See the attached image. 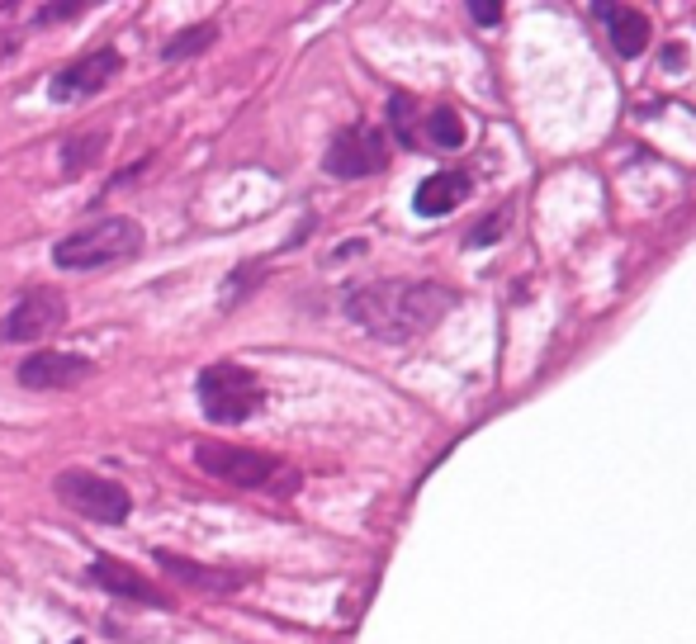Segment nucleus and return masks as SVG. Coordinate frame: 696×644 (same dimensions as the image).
Instances as JSON below:
<instances>
[{
  "instance_id": "obj_22",
  "label": "nucleus",
  "mask_w": 696,
  "mask_h": 644,
  "mask_svg": "<svg viewBox=\"0 0 696 644\" xmlns=\"http://www.w3.org/2000/svg\"><path fill=\"white\" fill-rule=\"evenodd\" d=\"M19 53V38H10V34H0V57H15Z\"/></svg>"
},
{
  "instance_id": "obj_19",
  "label": "nucleus",
  "mask_w": 696,
  "mask_h": 644,
  "mask_svg": "<svg viewBox=\"0 0 696 644\" xmlns=\"http://www.w3.org/2000/svg\"><path fill=\"white\" fill-rule=\"evenodd\" d=\"M412 114H417V105H412L408 95H393L389 100V119H393V128H398L403 143H412Z\"/></svg>"
},
{
  "instance_id": "obj_17",
  "label": "nucleus",
  "mask_w": 696,
  "mask_h": 644,
  "mask_svg": "<svg viewBox=\"0 0 696 644\" xmlns=\"http://www.w3.org/2000/svg\"><path fill=\"white\" fill-rule=\"evenodd\" d=\"M427 138L436 147H450V152H455V147H464V138H469V133H464V119L460 114H455V109L450 105H436L427 114Z\"/></svg>"
},
{
  "instance_id": "obj_8",
  "label": "nucleus",
  "mask_w": 696,
  "mask_h": 644,
  "mask_svg": "<svg viewBox=\"0 0 696 644\" xmlns=\"http://www.w3.org/2000/svg\"><path fill=\"white\" fill-rule=\"evenodd\" d=\"M119 72H124V53H119V48H100V53H90V57H76V62H67L62 72H53L48 100H53V105L90 100V95H100Z\"/></svg>"
},
{
  "instance_id": "obj_4",
  "label": "nucleus",
  "mask_w": 696,
  "mask_h": 644,
  "mask_svg": "<svg viewBox=\"0 0 696 644\" xmlns=\"http://www.w3.org/2000/svg\"><path fill=\"white\" fill-rule=\"evenodd\" d=\"M53 493L62 507H72L76 517L95 521V526H124L133 517V493L95 469H62L53 479Z\"/></svg>"
},
{
  "instance_id": "obj_12",
  "label": "nucleus",
  "mask_w": 696,
  "mask_h": 644,
  "mask_svg": "<svg viewBox=\"0 0 696 644\" xmlns=\"http://www.w3.org/2000/svg\"><path fill=\"white\" fill-rule=\"evenodd\" d=\"M469 190H474L469 171H441V176H427L417 185L412 209L422 218H441V214H450V209H460L464 199H469Z\"/></svg>"
},
{
  "instance_id": "obj_14",
  "label": "nucleus",
  "mask_w": 696,
  "mask_h": 644,
  "mask_svg": "<svg viewBox=\"0 0 696 644\" xmlns=\"http://www.w3.org/2000/svg\"><path fill=\"white\" fill-rule=\"evenodd\" d=\"M218 43V24L214 19H204V24H190V29H180V34H171L166 43H161V62L166 67H176V62H190V57L209 53Z\"/></svg>"
},
{
  "instance_id": "obj_10",
  "label": "nucleus",
  "mask_w": 696,
  "mask_h": 644,
  "mask_svg": "<svg viewBox=\"0 0 696 644\" xmlns=\"http://www.w3.org/2000/svg\"><path fill=\"white\" fill-rule=\"evenodd\" d=\"M95 375V365L86 356H72V351H34V356L19 360L15 379L34 394H62V389H76Z\"/></svg>"
},
{
  "instance_id": "obj_11",
  "label": "nucleus",
  "mask_w": 696,
  "mask_h": 644,
  "mask_svg": "<svg viewBox=\"0 0 696 644\" xmlns=\"http://www.w3.org/2000/svg\"><path fill=\"white\" fill-rule=\"evenodd\" d=\"M152 559H157V569H161V573H171L176 583L209 592V597H232V592L247 583V573H237V569H214V564H195V559L176 555V550H152Z\"/></svg>"
},
{
  "instance_id": "obj_7",
  "label": "nucleus",
  "mask_w": 696,
  "mask_h": 644,
  "mask_svg": "<svg viewBox=\"0 0 696 644\" xmlns=\"http://www.w3.org/2000/svg\"><path fill=\"white\" fill-rule=\"evenodd\" d=\"M67 327V299H62V289L53 285H38V289H24L15 299V308L5 313L0 322V341H10V346H24V341H43L62 332Z\"/></svg>"
},
{
  "instance_id": "obj_21",
  "label": "nucleus",
  "mask_w": 696,
  "mask_h": 644,
  "mask_svg": "<svg viewBox=\"0 0 696 644\" xmlns=\"http://www.w3.org/2000/svg\"><path fill=\"white\" fill-rule=\"evenodd\" d=\"M147 161H152V157L133 161V166H128V171H119V176L109 180V190H119V185H133V180H138V176H143V171H147Z\"/></svg>"
},
{
  "instance_id": "obj_24",
  "label": "nucleus",
  "mask_w": 696,
  "mask_h": 644,
  "mask_svg": "<svg viewBox=\"0 0 696 644\" xmlns=\"http://www.w3.org/2000/svg\"><path fill=\"white\" fill-rule=\"evenodd\" d=\"M76 644H81V640H76Z\"/></svg>"
},
{
  "instance_id": "obj_23",
  "label": "nucleus",
  "mask_w": 696,
  "mask_h": 644,
  "mask_svg": "<svg viewBox=\"0 0 696 644\" xmlns=\"http://www.w3.org/2000/svg\"><path fill=\"white\" fill-rule=\"evenodd\" d=\"M0 15H5V5H0Z\"/></svg>"
},
{
  "instance_id": "obj_16",
  "label": "nucleus",
  "mask_w": 696,
  "mask_h": 644,
  "mask_svg": "<svg viewBox=\"0 0 696 644\" xmlns=\"http://www.w3.org/2000/svg\"><path fill=\"white\" fill-rule=\"evenodd\" d=\"M261 275H266V261H242L237 270H228L223 285H218V308H237L242 299H251V289L261 285Z\"/></svg>"
},
{
  "instance_id": "obj_20",
  "label": "nucleus",
  "mask_w": 696,
  "mask_h": 644,
  "mask_svg": "<svg viewBox=\"0 0 696 644\" xmlns=\"http://www.w3.org/2000/svg\"><path fill=\"white\" fill-rule=\"evenodd\" d=\"M469 19L483 24V29H498V24H502V5H493V0H474V5H469Z\"/></svg>"
},
{
  "instance_id": "obj_13",
  "label": "nucleus",
  "mask_w": 696,
  "mask_h": 644,
  "mask_svg": "<svg viewBox=\"0 0 696 644\" xmlns=\"http://www.w3.org/2000/svg\"><path fill=\"white\" fill-rule=\"evenodd\" d=\"M592 15L607 19L611 48L621 57H640L649 48V19L640 10H625V5H592Z\"/></svg>"
},
{
  "instance_id": "obj_1",
  "label": "nucleus",
  "mask_w": 696,
  "mask_h": 644,
  "mask_svg": "<svg viewBox=\"0 0 696 644\" xmlns=\"http://www.w3.org/2000/svg\"><path fill=\"white\" fill-rule=\"evenodd\" d=\"M455 294L446 285H427V280H375V285L346 289V318L356 322L365 337L403 346L431 332L436 322L450 313Z\"/></svg>"
},
{
  "instance_id": "obj_5",
  "label": "nucleus",
  "mask_w": 696,
  "mask_h": 644,
  "mask_svg": "<svg viewBox=\"0 0 696 644\" xmlns=\"http://www.w3.org/2000/svg\"><path fill=\"white\" fill-rule=\"evenodd\" d=\"M195 465L209 479L232 483V488H270L285 474V465L275 455L251 450V446H232V441H195Z\"/></svg>"
},
{
  "instance_id": "obj_18",
  "label": "nucleus",
  "mask_w": 696,
  "mask_h": 644,
  "mask_svg": "<svg viewBox=\"0 0 696 644\" xmlns=\"http://www.w3.org/2000/svg\"><path fill=\"white\" fill-rule=\"evenodd\" d=\"M86 15V5L81 0H67V5H38L34 10V24L38 29H57V24H67V19H81Z\"/></svg>"
},
{
  "instance_id": "obj_3",
  "label": "nucleus",
  "mask_w": 696,
  "mask_h": 644,
  "mask_svg": "<svg viewBox=\"0 0 696 644\" xmlns=\"http://www.w3.org/2000/svg\"><path fill=\"white\" fill-rule=\"evenodd\" d=\"M195 394H199L204 417H209L214 427H242V422H251V417L261 412V403H266V389H261L256 370L237 365V360H214V365H204L195 379Z\"/></svg>"
},
{
  "instance_id": "obj_15",
  "label": "nucleus",
  "mask_w": 696,
  "mask_h": 644,
  "mask_svg": "<svg viewBox=\"0 0 696 644\" xmlns=\"http://www.w3.org/2000/svg\"><path fill=\"white\" fill-rule=\"evenodd\" d=\"M109 147V133L105 128H95V133H72V138H62V176H81V171H90L95 161L105 157Z\"/></svg>"
},
{
  "instance_id": "obj_9",
  "label": "nucleus",
  "mask_w": 696,
  "mask_h": 644,
  "mask_svg": "<svg viewBox=\"0 0 696 644\" xmlns=\"http://www.w3.org/2000/svg\"><path fill=\"white\" fill-rule=\"evenodd\" d=\"M86 578L100 592H109V597H124V602H143V607H161V611L176 607V597H171V592H161L147 573H138L133 564H124V559H114V555H95V559H90Z\"/></svg>"
},
{
  "instance_id": "obj_2",
  "label": "nucleus",
  "mask_w": 696,
  "mask_h": 644,
  "mask_svg": "<svg viewBox=\"0 0 696 644\" xmlns=\"http://www.w3.org/2000/svg\"><path fill=\"white\" fill-rule=\"evenodd\" d=\"M143 242H147L143 228L128 214H105L62 237L53 247V261H57V270H105V266L143 256Z\"/></svg>"
},
{
  "instance_id": "obj_6",
  "label": "nucleus",
  "mask_w": 696,
  "mask_h": 644,
  "mask_svg": "<svg viewBox=\"0 0 696 644\" xmlns=\"http://www.w3.org/2000/svg\"><path fill=\"white\" fill-rule=\"evenodd\" d=\"M384 166H389V138H384V128H370V124L341 128L337 138L327 143V152H322V171L337 180L379 176Z\"/></svg>"
}]
</instances>
